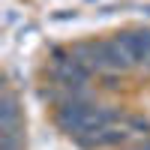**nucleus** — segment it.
<instances>
[{
    "instance_id": "obj_1",
    "label": "nucleus",
    "mask_w": 150,
    "mask_h": 150,
    "mask_svg": "<svg viewBox=\"0 0 150 150\" xmlns=\"http://www.w3.org/2000/svg\"><path fill=\"white\" fill-rule=\"evenodd\" d=\"M114 36L123 45V51L129 54L132 69H150V27L123 30V33H114Z\"/></svg>"
},
{
    "instance_id": "obj_2",
    "label": "nucleus",
    "mask_w": 150,
    "mask_h": 150,
    "mask_svg": "<svg viewBox=\"0 0 150 150\" xmlns=\"http://www.w3.org/2000/svg\"><path fill=\"white\" fill-rule=\"evenodd\" d=\"M129 150H150V138H141L135 147H129Z\"/></svg>"
}]
</instances>
